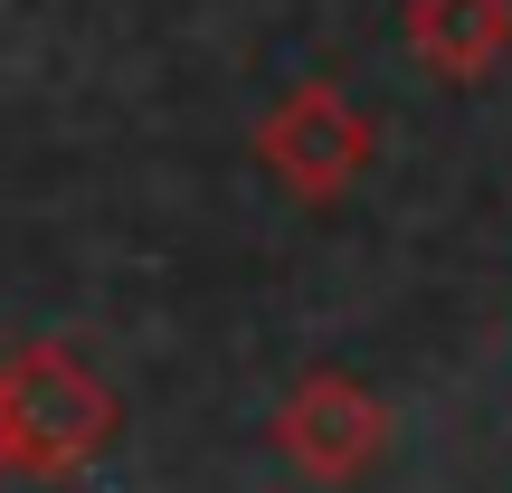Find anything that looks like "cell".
<instances>
[{
	"instance_id": "3",
	"label": "cell",
	"mask_w": 512,
	"mask_h": 493,
	"mask_svg": "<svg viewBox=\"0 0 512 493\" xmlns=\"http://www.w3.org/2000/svg\"><path fill=\"white\" fill-rule=\"evenodd\" d=\"M275 456L294 465L304 484H361L370 465L389 456V408L370 399L351 370H313V380L285 389V408H275Z\"/></svg>"
},
{
	"instance_id": "2",
	"label": "cell",
	"mask_w": 512,
	"mask_h": 493,
	"mask_svg": "<svg viewBox=\"0 0 512 493\" xmlns=\"http://www.w3.org/2000/svg\"><path fill=\"white\" fill-rule=\"evenodd\" d=\"M256 162H266V181L294 190V200H342V190H361L370 162H380V124H370L332 76H304L294 95L266 105Z\"/></svg>"
},
{
	"instance_id": "4",
	"label": "cell",
	"mask_w": 512,
	"mask_h": 493,
	"mask_svg": "<svg viewBox=\"0 0 512 493\" xmlns=\"http://www.w3.org/2000/svg\"><path fill=\"white\" fill-rule=\"evenodd\" d=\"M399 38L437 86H484L512 57V0H399Z\"/></svg>"
},
{
	"instance_id": "1",
	"label": "cell",
	"mask_w": 512,
	"mask_h": 493,
	"mask_svg": "<svg viewBox=\"0 0 512 493\" xmlns=\"http://www.w3.org/2000/svg\"><path fill=\"white\" fill-rule=\"evenodd\" d=\"M0 418H10V465L57 484V475H76V465H95L114 446L124 408H114V389L76 351L19 342V351H0Z\"/></svg>"
},
{
	"instance_id": "5",
	"label": "cell",
	"mask_w": 512,
	"mask_h": 493,
	"mask_svg": "<svg viewBox=\"0 0 512 493\" xmlns=\"http://www.w3.org/2000/svg\"><path fill=\"white\" fill-rule=\"evenodd\" d=\"M0 475H19V465H10V418H0Z\"/></svg>"
}]
</instances>
